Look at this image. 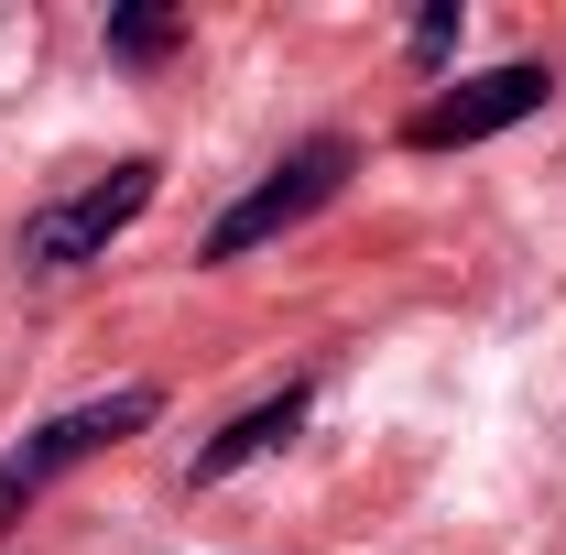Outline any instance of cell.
Returning <instances> with one entry per match:
<instances>
[{"label":"cell","mask_w":566,"mask_h":555,"mask_svg":"<svg viewBox=\"0 0 566 555\" xmlns=\"http://www.w3.org/2000/svg\"><path fill=\"white\" fill-rule=\"evenodd\" d=\"M153 415H164V392H153V381H120V392H98V404H66L55 425H33V436H22V447L0 458V534H11V523H22V512H33L44 490L66 480V469H87L98 447L142 436Z\"/></svg>","instance_id":"obj_1"},{"label":"cell","mask_w":566,"mask_h":555,"mask_svg":"<svg viewBox=\"0 0 566 555\" xmlns=\"http://www.w3.org/2000/svg\"><path fill=\"white\" fill-rule=\"evenodd\" d=\"M153 186H164V164H153V153H132V164H109L98 186L55 197V208L22 229V273H87V262H109V240L153 208Z\"/></svg>","instance_id":"obj_2"},{"label":"cell","mask_w":566,"mask_h":555,"mask_svg":"<svg viewBox=\"0 0 566 555\" xmlns=\"http://www.w3.org/2000/svg\"><path fill=\"white\" fill-rule=\"evenodd\" d=\"M349 164H359V153H349L338 132H316L305 153H283L273 175H262V186H251V197H240V208H229V218L208 229V262H251L262 240L305 229V218H316L327 197H338V186H349Z\"/></svg>","instance_id":"obj_3"},{"label":"cell","mask_w":566,"mask_h":555,"mask_svg":"<svg viewBox=\"0 0 566 555\" xmlns=\"http://www.w3.org/2000/svg\"><path fill=\"white\" fill-rule=\"evenodd\" d=\"M556 98V76L545 66H491V76H458L447 98H424L415 109V153H458V142H491L512 121H534Z\"/></svg>","instance_id":"obj_4"},{"label":"cell","mask_w":566,"mask_h":555,"mask_svg":"<svg viewBox=\"0 0 566 555\" xmlns=\"http://www.w3.org/2000/svg\"><path fill=\"white\" fill-rule=\"evenodd\" d=\"M305 404H316V392H305V381H283V392H262V404H251V415L229 425V436H218V447H197V490H218V480H229V469H251V458H273L283 436H294V425H305Z\"/></svg>","instance_id":"obj_5"},{"label":"cell","mask_w":566,"mask_h":555,"mask_svg":"<svg viewBox=\"0 0 566 555\" xmlns=\"http://www.w3.org/2000/svg\"><path fill=\"white\" fill-rule=\"evenodd\" d=\"M175 44H186V22H175V11H109V55L153 66V55H175Z\"/></svg>","instance_id":"obj_6"},{"label":"cell","mask_w":566,"mask_h":555,"mask_svg":"<svg viewBox=\"0 0 566 555\" xmlns=\"http://www.w3.org/2000/svg\"><path fill=\"white\" fill-rule=\"evenodd\" d=\"M447 44H458V0H436V11H424V22H415V66H436Z\"/></svg>","instance_id":"obj_7"}]
</instances>
